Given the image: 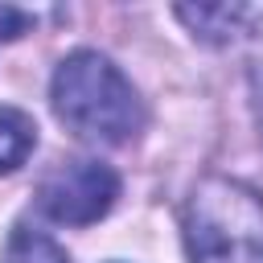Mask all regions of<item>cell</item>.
Wrapping results in <instances>:
<instances>
[{
  "label": "cell",
  "mask_w": 263,
  "mask_h": 263,
  "mask_svg": "<svg viewBox=\"0 0 263 263\" xmlns=\"http://www.w3.org/2000/svg\"><path fill=\"white\" fill-rule=\"evenodd\" d=\"M49 99L53 115L90 144H123L144 127V103L136 86L111 58L95 49H78L53 70Z\"/></svg>",
  "instance_id": "1"
},
{
  "label": "cell",
  "mask_w": 263,
  "mask_h": 263,
  "mask_svg": "<svg viewBox=\"0 0 263 263\" xmlns=\"http://www.w3.org/2000/svg\"><path fill=\"white\" fill-rule=\"evenodd\" d=\"M193 263H263V193L234 177H201L185 205Z\"/></svg>",
  "instance_id": "2"
},
{
  "label": "cell",
  "mask_w": 263,
  "mask_h": 263,
  "mask_svg": "<svg viewBox=\"0 0 263 263\" xmlns=\"http://www.w3.org/2000/svg\"><path fill=\"white\" fill-rule=\"evenodd\" d=\"M119 197V177L99 160H66L37 185V205L66 226L99 222Z\"/></svg>",
  "instance_id": "3"
},
{
  "label": "cell",
  "mask_w": 263,
  "mask_h": 263,
  "mask_svg": "<svg viewBox=\"0 0 263 263\" xmlns=\"http://www.w3.org/2000/svg\"><path fill=\"white\" fill-rule=\"evenodd\" d=\"M177 16L193 29V37L226 45L238 33H247V21L255 16V8H247V4H197V8H177Z\"/></svg>",
  "instance_id": "4"
},
{
  "label": "cell",
  "mask_w": 263,
  "mask_h": 263,
  "mask_svg": "<svg viewBox=\"0 0 263 263\" xmlns=\"http://www.w3.org/2000/svg\"><path fill=\"white\" fill-rule=\"evenodd\" d=\"M37 144V127L25 111L16 107H0V173H12L29 160Z\"/></svg>",
  "instance_id": "5"
},
{
  "label": "cell",
  "mask_w": 263,
  "mask_h": 263,
  "mask_svg": "<svg viewBox=\"0 0 263 263\" xmlns=\"http://www.w3.org/2000/svg\"><path fill=\"white\" fill-rule=\"evenodd\" d=\"M0 263H70V259H66V251H62L45 230H33V226L21 222V226L8 234Z\"/></svg>",
  "instance_id": "6"
},
{
  "label": "cell",
  "mask_w": 263,
  "mask_h": 263,
  "mask_svg": "<svg viewBox=\"0 0 263 263\" xmlns=\"http://www.w3.org/2000/svg\"><path fill=\"white\" fill-rule=\"evenodd\" d=\"M29 25H33V16H29V12H21V8H0V41L21 37Z\"/></svg>",
  "instance_id": "7"
},
{
  "label": "cell",
  "mask_w": 263,
  "mask_h": 263,
  "mask_svg": "<svg viewBox=\"0 0 263 263\" xmlns=\"http://www.w3.org/2000/svg\"><path fill=\"white\" fill-rule=\"evenodd\" d=\"M251 90H255V119L263 127V37H259V49H255V62H251Z\"/></svg>",
  "instance_id": "8"
}]
</instances>
